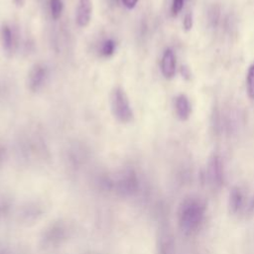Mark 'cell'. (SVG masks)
Segmentation results:
<instances>
[{
  "instance_id": "obj_18",
  "label": "cell",
  "mask_w": 254,
  "mask_h": 254,
  "mask_svg": "<svg viewBox=\"0 0 254 254\" xmlns=\"http://www.w3.org/2000/svg\"><path fill=\"white\" fill-rule=\"evenodd\" d=\"M13 2H14L17 6H23V4H24V0H13Z\"/></svg>"
},
{
  "instance_id": "obj_4",
  "label": "cell",
  "mask_w": 254,
  "mask_h": 254,
  "mask_svg": "<svg viewBox=\"0 0 254 254\" xmlns=\"http://www.w3.org/2000/svg\"><path fill=\"white\" fill-rule=\"evenodd\" d=\"M48 74L47 67L42 64H34L28 73V86L32 91H38L44 84Z\"/></svg>"
},
{
  "instance_id": "obj_5",
  "label": "cell",
  "mask_w": 254,
  "mask_h": 254,
  "mask_svg": "<svg viewBox=\"0 0 254 254\" xmlns=\"http://www.w3.org/2000/svg\"><path fill=\"white\" fill-rule=\"evenodd\" d=\"M246 199L245 194L243 190L239 187H233L228 194V209L232 214L239 213L240 211H243L246 205Z\"/></svg>"
},
{
  "instance_id": "obj_8",
  "label": "cell",
  "mask_w": 254,
  "mask_h": 254,
  "mask_svg": "<svg viewBox=\"0 0 254 254\" xmlns=\"http://www.w3.org/2000/svg\"><path fill=\"white\" fill-rule=\"evenodd\" d=\"M162 73L166 78H172L176 72V57L171 49L164 52L161 62Z\"/></svg>"
},
{
  "instance_id": "obj_2",
  "label": "cell",
  "mask_w": 254,
  "mask_h": 254,
  "mask_svg": "<svg viewBox=\"0 0 254 254\" xmlns=\"http://www.w3.org/2000/svg\"><path fill=\"white\" fill-rule=\"evenodd\" d=\"M110 107L113 116L121 123H130L133 121V111L130 106L128 97L125 91L116 86L110 94Z\"/></svg>"
},
{
  "instance_id": "obj_7",
  "label": "cell",
  "mask_w": 254,
  "mask_h": 254,
  "mask_svg": "<svg viewBox=\"0 0 254 254\" xmlns=\"http://www.w3.org/2000/svg\"><path fill=\"white\" fill-rule=\"evenodd\" d=\"M92 0H78L75 10V21L79 27H86L91 19Z\"/></svg>"
},
{
  "instance_id": "obj_13",
  "label": "cell",
  "mask_w": 254,
  "mask_h": 254,
  "mask_svg": "<svg viewBox=\"0 0 254 254\" xmlns=\"http://www.w3.org/2000/svg\"><path fill=\"white\" fill-rule=\"evenodd\" d=\"M114 51H115V42L113 40L108 39L103 42L100 50V53L102 56L110 57L114 54Z\"/></svg>"
},
{
  "instance_id": "obj_19",
  "label": "cell",
  "mask_w": 254,
  "mask_h": 254,
  "mask_svg": "<svg viewBox=\"0 0 254 254\" xmlns=\"http://www.w3.org/2000/svg\"><path fill=\"white\" fill-rule=\"evenodd\" d=\"M1 160H2V150L0 149V163H1Z\"/></svg>"
},
{
  "instance_id": "obj_1",
  "label": "cell",
  "mask_w": 254,
  "mask_h": 254,
  "mask_svg": "<svg viewBox=\"0 0 254 254\" xmlns=\"http://www.w3.org/2000/svg\"><path fill=\"white\" fill-rule=\"evenodd\" d=\"M206 215V204L197 196L184 198L177 212V220L180 230L185 235H192L201 227Z\"/></svg>"
},
{
  "instance_id": "obj_6",
  "label": "cell",
  "mask_w": 254,
  "mask_h": 254,
  "mask_svg": "<svg viewBox=\"0 0 254 254\" xmlns=\"http://www.w3.org/2000/svg\"><path fill=\"white\" fill-rule=\"evenodd\" d=\"M158 254H175V240L172 232L164 228L160 231L157 241Z\"/></svg>"
},
{
  "instance_id": "obj_9",
  "label": "cell",
  "mask_w": 254,
  "mask_h": 254,
  "mask_svg": "<svg viewBox=\"0 0 254 254\" xmlns=\"http://www.w3.org/2000/svg\"><path fill=\"white\" fill-rule=\"evenodd\" d=\"M175 108H176V113L181 120L184 121L189 119L190 115V105L186 95L180 94L179 96L176 97Z\"/></svg>"
},
{
  "instance_id": "obj_15",
  "label": "cell",
  "mask_w": 254,
  "mask_h": 254,
  "mask_svg": "<svg viewBox=\"0 0 254 254\" xmlns=\"http://www.w3.org/2000/svg\"><path fill=\"white\" fill-rule=\"evenodd\" d=\"M185 0H173L172 7H171V12L173 16H177L183 9L184 7Z\"/></svg>"
},
{
  "instance_id": "obj_11",
  "label": "cell",
  "mask_w": 254,
  "mask_h": 254,
  "mask_svg": "<svg viewBox=\"0 0 254 254\" xmlns=\"http://www.w3.org/2000/svg\"><path fill=\"white\" fill-rule=\"evenodd\" d=\"M246 88H247L248 96L251 99H254V64L249 66L247 71Z\"/></svg>"
},
{
  "instance_id": "obj_10",
  "label": "cell",
  "mask_w": 254,
  "mask_h": 254,
  "mask_svg": "<svg viewBox=\"0 0 254 254\" xmlns=\"http://www.w3.org/2000/svg\"><path fill=\"white\" fill-rule=\"evenodd\" d=\"M13 33L10 27L6 24H3L0 28V45L4 52L11 53L13 49Z\"/></svg>"
},
{
  "instance_id": "obj_3",
  "label": "cell",
  "mask_w": 254,
  "mask_h": 254,
  "mask_svg": "<svg viewBox=\"0 0 254 254\" xmlns=\"http://www.w3.org/2000/svg\"><path fill=\"white\" fill-rule=\"evenodd\" d=\"M205 179L212 190H219L224 184V168L219 155L212 154L206 164Z\"/></svg>"
},
{
  "instance_id": "obj_17",
  "label": "cell",
  "mask_w": 254,
  "mask_h": 254,
  "mask_svg": "<svg viewBox=\"0 0 254 254\" xmlns=\"http://www.w3.org/2000/svg\"><path fill=\"white\" fill-rule=\"evenodd\" d=\"M123 4L128 8V9H132L136 6L138 0H122Z\"/></svg>"
},
{
  "instance_id": "obj_14",
  "label": "cell",
  "mask_w": 254,
  "mask_h": 254,
  "mask_svg": "<svg viewBox=\"0 0 254 254\" xmlns=\"http://www.w3.org/2000/svg\"><path fill=\"white\" fill-rule=\"evenodd\" d=\"M220 18V10L217 6H212L208 11V22L212 27H216Z\"/></svg>"
},
{
  "instance_id": "obj_16",
  "label": "cell",
  "mask_w": 254,
  "mask_h": 254,
  "mask_svg": "<svg viewBox=\"0 0 254 254\" xmlns=\"http://www.w3.org/2000/svg\"><path fill=\"white\" fill-rule=\"evenodd\" d=\"M183 25H184V28H185L187 31H189V30L191 29V27H192V16H191V14L189 13V14H187V15L185 16Z\"/></svg>"
},
{
  "instance_id": "obj_12",
  "label": "cell",
  "mask_w": 254,
  "mask_h": 254,
  "mask_svg": "<svg viewBox=\"0 0 254 254\" xmlns=\"http://www.w3.org/2000/svg\"><path fill=\"white\" fill-rule=\"evenodd\" d=\"M50 8H51L52 17L55 20L59 19L62 15V12H63V2H62V0H51Z\"/></svg>"
}]
</instances>
